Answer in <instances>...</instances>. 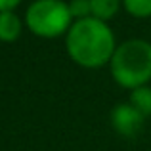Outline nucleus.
I'll use <instances>...</instances> for the list:
<instances>
[{
    "label": "nucleus",
    "instance_id": "nucleus-1",
    "mask_svg": "<svg viewBox=\"0 0 151 151\" xmlns=\"http://www.w3.org/2000/svg\"><path fill=\"white\" fill-rule=\"evenodd\" d=\"M115 37L105 21L86 17L67 31V52L75 63L88 69L103 67L115 54Z\"/></svg>",
    "mask_w": 151,
    "mask_h": 151
},
{
    "label": "nucleus",
    "instance_id": "nucleus-2",
    "mask_svg": "<svg viewBox=\"0 0 151 151\" xmlns=\"http://www.w3.org/2000/svg\"><path fill=\"white\" fill-rule=\"evenodd\" d=\"M111 75L122 88L136 90L151 81V44L147 40H126L115 48Z\"/></svg>",
    "mask_w": 151,
    "mask_h": 151
},
{
    "label": "nucleus",
    "instance_id": "nucleus-3",
    "mask_svg": "<svg viewBox=\"0 0 151 151\" xmlns=\"http://www.w3.org/2000/svg\"><path fill=\"white\" fill-rule=\"evenodd\" d=\"M27 27L35 35L44 38H55L71 29L69 4L63 0H35L25 14Z\"/></svg>",
    "mask_w": 151,
    "mask_h": 151
},
{
    "label": "nucleus",
    "instance_id": "nucleus-4",
    "mask_svg": "<svg viewBox=\"0 0 151 151\" xmlns=\"http://www.w3.org/2000/svg\"><path fill=\"white\" fill-rule=\"evenodd\" d=\"M111 122L113 128L122 136H134L142 128L144 117L134 109L130 103H121L111 111Z\"/></svg>",
    "mask_w": 151,
    "mask_h": 151
},
{
    "label": "nucleus",
    "instance_id": "nucleus-5",
    "mask_svg": "<svg viewBox=\"0 0 151 151\" xmlns=\"http://www.w3.org/2000/svg\"><path fill=\"white\" fill-rule=\"evenodd\" d=\"M21 35V21L14 12H0V40L14 42Z\"/></svg>",
    "mask_w": 151,
    "mask_h": 151
},
{
    "label": "nucleus",
    "instance_id": "nucleus-6",
    "mask_svg": "<svg viewBox=\"0 0 151 151\" xmlns=\"http://www.w3.org/2000/svg\"><path fill=\"white\" fill-rule=\"evenodd\" d=\"M121 6V0H90V8H92V17L107 21V19L115 17Z\"/></svg>",
    "mask_w": 151,
    "mask_h": 151
},
{
    "label": "nucleus",
    "instance_id": "nucleus-7",
    "mask_svg": "<svg viewBox=\"0 0 151 151\" xmlns=\"http://www.w3.org/2000/svg\"><path fill=\"white\" fill-rule=\"evenodd\" d=\"M130 105H132L144 119L149 117L151 115V88L149 86H140V88L132 90Z\"/></svg>",
    "mask_w": 151,
    "mask_h": 151
},
{
    "label": "nucleus",
    "instance_id": "nucleus-8",
    "mask_svg": "<svg viewBox=\"0 0 151 151\" xmlns=\"http://www.w3.org/2000/svg\"><path fill=\"white\" fill-rule=\"evenodd\" d=\"M126 12L136 17H149L151 15V0H122Z\"/></svg>",
    "mask_w": 151,
    "mask_h": 151
},
{
    "label": "nucleus",
    "instance_id": "nucleus-9",
    "mask_svg": "<svg viewBox=\"0 0 151 151\" xmlns=\"http://www.w3.org/2000/svg\"><path fill=\"white\" fill-rule=\"evenodd\" d=\"M69 12L71 17L81 21V19L92 17V8H90V0H71L69 2Z\"/></svg>",
    "mask_w": 151,
    "mask_h": 151
},
{
    "label": "nucleus",
    "instance_id": "nucleus-10",
    "mask_svg": "<svg viewBox=\"0 0 151 151\" xmlns=\"http://www.w3.org/2000/svg\"><path fill=\"white\" fill-rule=\"evenodd\" d=\"M21 0H0V12H12L15 6H19Z\"/></svg>",
    "mask_w": 151,
    "mask_h": 151
}]
</instances>
